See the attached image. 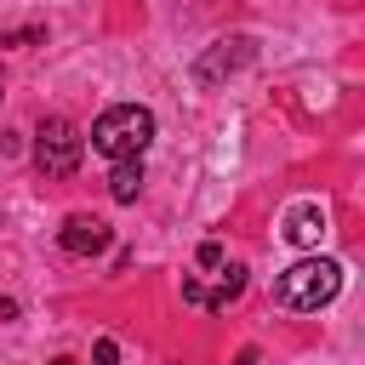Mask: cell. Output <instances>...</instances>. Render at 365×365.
<instances>
[{
    "label": "cell",
    "instance_id": "8fae6325",
    "mask_svg": "<svg viewBox=\"0 0 365 365\" xmlns=\"http://www.w3.org/2000/svg\"><path fill=\"white\" fill-rule=\"evenodd\" d=\"M200 268H205V274H217V268H222V245H217V240H205V245H200Z\"/></svg>",
    "mask_w": 365,
    "mask_h": 365
},
{
    "label": "cell",
    "instance_id": "3957f363",
    "mask_svg": "<svg viewBox=\"0 0 365 365\" xmlns=\"http://www.w3.org/2000/svg\"><path fill=\"white\" fill-rule=\"evenodd\" d=\"M80 154H86V137H80L74 120H63V114L40 120V131H34V165L46 177H74L80 171Z\"/></svg>",
    "mask_w": 365,
    "mask_h": 365
},
{
    "label": "cell",
    "instance_id": "30bf717a",
    "mask_svg": "<svg viewBox=\"0 0 365 365\" xmlns=\"http://www.w3.org/2000/svg\"><path fill=\"white\" fill-rule=\"evenodd\" d=\"M91 365H120V348H114V336H97V348H91Z\"/></svg>",
    "mask_w": 365,
    "mask_h": 365
},
{
    "label": "cell",
    "instance_id": "5b68a950",
    "mask_svg": "<svg viewBox=\"0 0 365 365\" xmlns=\"http://www.w3.org/2000/svg\"><path fill=\"white\" fill-rule=\"evenodd\" d=\"M108 222L103 217H86V211H74V217H63V228H57V245L68 251V257H97V251H108Z\"/></svg>",
    "mask_w": 365,
    "mask_h": 365
},
{
    "label": "cell",
    "instance_id": "6da1fadb",
    "mask_svg": "<svg viewBox=\"0 0 365 365\" xmlns=\"http://www.w3.org/2000/svg\"><path fill=\"white\" fill-rule=\"evenodd\" d=\"M336 291H342V262L336 257H302L274 279V297L291 314H319L325 302H336Z\"/></svg>",
    "mask_w": 365,
    "mask_h": 365
},
{
    "label": "cell",
    "instance_id": "ba28073f",
    "mask_svg": "<svg viewBox=\"0 0 365 365\" xmlns=\"http://www.w3.org/2000/svg\"><path fill=\"white\" fill-rule=\"evenodd\" d=\"M108 194H114L120 205H131V200L143 194V160H114V171H108Z\"/></svg>",
    "mask_w": 365,
    "mask_h": 365
},
{
    "label": "cell",
    "instance_id": "8992f818",
    "mask_svg": "<svg viewBox=\"0 0 365 365\" xmlns=\"http://www.w3.org/2000/svg\"><path fill=\"white\" fill-rule=\"evenodd\" d=\"M240 291H245V268H240V262L217 268V285H211V291H205L200 279H182V302H194V308H211V314H217V308H228Z\"/></svg>",
    "mask_w": 365,
    "mask_h": 365
},
{
    "label": "cell",
    "instance_id": "9c48e42d",
    "mask_svg": "<svg viewBox=\"0 0 365 365\" xmlns=\"http://www.w3.org/2000/svg\"><path fill=\"white\" fill-rule=\"evenodd\" d=\"M46 40V23H23V29H0V46H34Z\"/></svg>",
    "mask_w": 365,
    "mask_h": 365
},
{
    "label": "cell",
    "instance_id": "52a82bcc",
    "mask_svg": "<svg viewBox=\"0 0 365 365\" xmlns=\"http://www.w3.org/2000/svg\"><path fill=\"white\" fill-rule=\"evenodd\" d=\"M279 234H285L291 245H319V234H325V211H319L314 200H297V205L285 211Z\"/></svg>",
    "mask_w": 365,
    "mask_h": 365
},
{
    "label": "cell",
    "instance_id": "277c9868",
    "mask_svg": "<svg viewBox=\"0 0 365 365\" xmlns=\"http://www.w3.org/2000/svg\"><path fill=\"white\" fill-rule=\"evenodd\" d=\"M257 57V40L251 34H234V40H217L200 63H194V80L200 86H217V80H228V74H240L245 63Z\"/></svg>",
    "mask_w": 365,
    "mask_h": 365
},
{
    "label": "cell",
    "instance_id": "7c38bea8",
    "mask_svg": "<svg viewBox=\"0 0 365 365\" xmlns=\"http://www.w3.org/2000/svg\"><path fill=\"white\" fill-rule=\"evenodd\" d=\"M51 365H74V359H51Z\"/></svg>",
    "mask_w": 365,
    "mask_h": 365
},
{
    "label": "cell",
    "instance_id": "7a4b0ae2",
    "mask_svg": "<svg viewBox=\"0 0 365 365\" xmlns=\"http://www.w3.org/2000/svg\"><path fill=\"white\" fill-rule=\"evenodd\" d=\"M148 143H154V114L143 103H114L91 120V148L108 160H143Z\"/></svg>",
    "mask_w": 365,
    "mask_h": 365
}]
</instances>
